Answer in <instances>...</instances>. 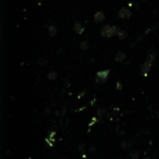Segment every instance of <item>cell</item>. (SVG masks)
Segmentation results:
<instances>
[{"mask_svg":"<svg viewBox=\"0 0 159 159\" xmlns=\"http://www.w3.org/2000/svg\"><path fill=\"white\" fill-rule=\"evenodd\" d=\"M109 74H110V70L99 71L96 74V77H95V82L98 83V84H103L108 79Z\"/></svg>","mask_w":159,"mask_h":159,"instance_id":"obj_1","label":"cell"},{"mask_svg":"<svg viewBox=\"0 0 159 159\" xmlns=\"http://www.w3.org/2000/svg\"><path fill=\"white\" fill-rule=\"evenodd\" d=\"M101 35L103 37H106V38L114 37V26H111L110 24H105L104 26H102V28L101 30Z\"/></svg>","mask_w":159,"mask_h":159,"instance_id":"obj_2","label":"cell"},{"mask_svg":"<svg viewBox=\"0 0 159 159\" xmlns=\"http://www.w3.org/2000/svg\"><path fill=\"white\" fill-rule=\"evenodd\" d=\"M118 17L121 19H129L131 17V11L127 7H122L118 12Z\"/></svg>","mask_w":159,"mask_h":159,"instance_id":"obj_3","label":"cell"},{"mask_svg":"<svg viewBox=\"0 0 159 159\" xmlns=\"http://www.w3.org/2000/svg\"><path fill=\"white\" fill-rule=\"evenodd\" d=\"M153 64H154V63H152L151 62L146 61L143 63V64H142V66H141V74H143V75H146L151 71V69H152Z\"/></svg>","mask_w":159,"mask_h":159,"instance_id":"obj_4","label":"cell"},{"mask_svg":"<svg viewBox=\"0 0 159 159\" xmlns=\"http://www.w3.org/2000/svg\"><path fill=\"white\" fill-rule=\"evenodd\" d=\"M126 59H127V54L125 52H123V51H119V52H117L116 57H114V60H116V62H121L123 61H125Z\"/></svg>","mask_w":159,"mask_h":159,"instance_id":"obj_5","label":"cell"},{"mask_svg":"<svg viewBox=\"0 0 159 159\" xmlns=\"http://www.w3.org/2000/svg\"><path fill=\"white\" fill-rule=\"evenodd\" d=\"M74 32L77 35H81L83 32H84V26H83L79 22H76L74 23Z\"/></svg>","mask_w":159,"mask_h":159,"instance_id":"obj_6","label":"cell"},{"mask_svg":"<svg viewBox=\"0 0 159 159\" xmlns=\"http://www.w3.org/2000/svg\"><path fill=\"white\" fill-rule=\"evenodd\" d=\"M105 19V16L104 14H103V12H101V11H98V12L95 13V16H94V20L96 22H102L103 21H104Z\"/></svg>","mask_w":159,"mask_h":159,"instance_id":"obj_7","label":"cell"},{"mask_svg":"<svg viewBox=\"0 0 159 159\" xmlns=\"http://www.w3.org/2000/svg\"><path fill=\"white\" fill-rule=\"evenodd\" d=\"M156 51H150V52L148 53V56H147V61L154 63V61H156Z\"/></svg>","mask_w":159,"mask_h":159,"instance_id":"obj_8","label":"cell"},{"mask_svg":"<svg viewBox=\"0 0 159 159\" xmlns=\"http://www.w3.org/2000/svg\"><path fill=\"white\" fill-rule=\"evenodd\" d=\"M139 156H140V153L136 150L131 151V152H129V159H139Z\"/></svg>","mask_w":159,"mask_h":159,"instance_id":"obj_9","label":"cell"},{"mask_svg":"<svg viewBox=\"0 0 159 159\" xmlns=\"http://www.w3.org/2000/svg\"><path fill=\"white\" fill-rule=\"evenodd\" d=\"M57 34V29H56V27L53 26V25H50L49 27V35H50L51 37H54L55 35H56Z\"/></svg>","mask_w":159,"mask_h":159,"instance_id":"obj_10","label":"cell"},{"mask_svg":"<svg viewBox=\"0 0 159 159\" xmlns=\"http://www.w3.org/2000/svg\"><path fill=\"white\" fill-rule=\"evenodd\" d=\"M57 76H58V74L55 71H51V72L47 74V78H49V80H56Z\"/></svg>","mask_w":159,"mask_h":159,"instance_id":"obj_11","label":"cell"},{"mask_svg":"<svg viewBox=\"0 0 159 159\" xmlns=\"http://www.w3.org/2000/svg\"><path fill=\"white\" fill-rule=\"evenodd\" d=\"M127 37H128V35H127L126 32L123 31V30H121L120 33H119V34L117 35V37H118L119 39H120V40H124V39L127 38Z\"/></svg>","mask_w":159,"mask_h":159,"instance_id":"obj_12","label":"cell"},{"mask_svg":"<svg viewBox=\"0 0 159 159\" xmlns=\"http://www.w3.org/2000/svg\"><path fill=\"white\" fill-rule=\"evenodd\" d=\"M105 114H106V110L104 108H99L97 110V116H99V117L103 116Z\"/></svg>","mask_w":159,"mask_h":159,"instance_id":"obj_13","label":"cell"},{"mask_svg":"<svg viewBox=\"0 0 159 159\" xmlns=\"http://www.w3.org/2000/svg\"><path fill=\"white\" fill-rule=\"evenodd\" d=\"M80 49H83V50H87V49H89V43H87V41H82L80 43Z\"/></svg>","mask_w":159,"mask_h":159,"instance_id":"obj_14","label":"cell"},{"mask_svg":"<svg viewBox=\"0 0 159 159\" xmlns=\"http://www.w3.org/2000/svg\"><path fill=\"white\" fill-rule=\"evenodd\" d=\"M47 63V60H45V59H43V58H40L37 61V64L38 65H40V66H43V65H45Z\"/></svg>","mask_w":159,"mask_h":159,"instance_id":"obj_15","label":"cell"},{"mask_svg":"<svg viewBox=\"0 0 159 159\" xmlns=\"http://www.w3.org/2000/svg\"><path fill=\"white\" fill-rule=\"evenodd\" d=\"M78 150L80 153H85L86 152V144L85 143H81L78 147Z\"/></svg>","mask_w":159,"mask_h":159,"instance_id":"obj_16","label":"cell"},{"mask_svg":"<svg viewBox=\"0 0 159 159\" xmlns=\"http://www.w3.org/2000/svg\"><path fill=\"white\" fill-rule=\"evenodd\" d=\"M121 29L119 28L118 26H114V35H117L119 33H120Z\"/></svg>","mask_w":159,"mask_h":159,"instance_id":"obj_17","label":"cell"},{"mask_svg":"<svg viewBox=\"0 0 159 159\" xmlns=\"http://www.w3.org/2000/svg\"><path fill=\"white\" fill-rule=\"evenodd\" d=\"M97 121H98V118H97V117H93L92 119H91V121H90V123L89 124V127L93 126V125L95 124V123L97 122Z\"/></svg>","mask_w":159,"mask_h":159,"instance_id":"obj_18","label":"cell"},{"mask_svg":"<svg viewBox=\"0 0 159 159\" xmlns=\"http://www.w3.org/2000/svg\"><path fill=\"white\" fill-rule=\"evenodd\" d=\"M128 142L127 141H123L122 143H121V148H123V149H127L128 148Z\"/></svg>","mask_w":159,"mask_h":159,"instance_id":"obj_19","label":"cell"},{"mask_svg":"<svg viewBox=\"0 0 159 159\" xmlns=\"http://www.w3.org/2000/svg\"><path fill=\"white\" fill-rule=\"evenodd\" d=\"M116 89H122V83H121L120 81H118V82L116 83Z\"/></svg>","mask_w":159,"mask_h":159,"instance_id":"obj_20","label":"cell"},{"mask_svg":"<svg viewBox=\"0 0 159 159\" xmlns=\"http://www.w3.org/2000/svg\"><path fill=\"white\" fill-rule=\"evenodd\" d=\"M45 112H46L47 114H50V108H49V107H46Z\"/></svg>","mask_w":159,"mask_h":159,"instance_id":"obj_21","label":"cell"},{"mask_svg":"<svg viewBox=\"0 0 159 159\" xmlns=\"http://www.w3.org/2000/svg\"><path fill=\"white\" fill-rule=\"evenodd\" d=\"M90 151H91V153H93L94 151H95V147H92V148L90 149Z\"/></svg>","mask_w":159,"mask_h":159,"instance_id":"obj_22","label":"cell"},{"mask_svg":"<svg viewBox=\"0 0 159 159\" xmlns=\"http://www.w3.org/2000/svg\"><path fill=\"white\" fill-rule=\"evenodd\" d=\"M143 159H152L151 157H145V158H143Z\"/></svg>","mask_w":159,"mask_h":159,"instance_id":"obj_23","label":"cell"}]
</instances>
